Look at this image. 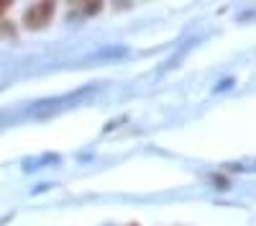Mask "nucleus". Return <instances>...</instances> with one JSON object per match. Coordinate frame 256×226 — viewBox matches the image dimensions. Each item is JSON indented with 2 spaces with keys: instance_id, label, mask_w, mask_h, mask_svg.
Here are the masks:
<instances>
[{
  "instance_id": "nucleus-2",
  "label": "nucleus",
  "mask_w": 256,
  "mask_h": 226,
  "mask_svg": "<svg viewBox=\"0 0 256 226\" xmlns=\"http://www.w3.org/2000/svg\"><path fill=\"white\" fill-rule=\"evenodd\" d=\"M0 36H10V39H16V29H13L10 24H3V26H0Z\"/></svg>"
},
{
  "instance_id": "nucleus-4",
  "label": "nucleus",
  "mask_w": 256,
  "mask_h": 226,
  "mask_svg": "<svg viewBox=\"0 0 256 226\" xmlns=\"http://www.w3.org/2000/svg\"><path fill=\"white\" fill-rule=\"evenodd\" d=\"M131 226H136V223H131Z\"/></svg>"
},
{
  "instance_id": "nucleus-1",
  "label": "nucleus",
  "mask_w": 256,
  "mask_h": 226,
  "mask_svg": "<svg viewBox=\"0 0 256 226\" xmlns=\"http://www.w3.org/2000/svg\"><path fill=\"white\" fill-rule=\"evenodd\" d=\"M54 3H34L26 13H24V24H26V29H31V31H38V29H44V26H49V21L54 18Z\"/></svg>"
},
{
  "instance_id": "nucleus-3",
  "label": "nucleus",
  "mask_w": 256,
  "mask_h": 226,
  "mask_svg": "<svg viewBox=\"0 0 256 226\" xmlns=\"http://www.w3.org/2000/svg\"><path fill=\"white\" fill-rule=\"evenodd\" d=\"M10 8V3H6V0H0V18H3V13Z\"/></svg>"
}]
</instances>
